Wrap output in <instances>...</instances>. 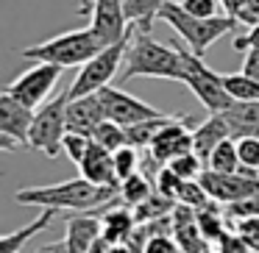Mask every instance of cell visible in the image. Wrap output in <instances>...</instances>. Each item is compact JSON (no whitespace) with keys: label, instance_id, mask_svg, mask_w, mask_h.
Here are the masks:
<instances>
[{"label":"cell","instance_id":"10","mask_svg":"<svg viewBox=\"0 0 259 253\" xmlns=\"http://www.w3.org/2000/svg\"><path fill=\"white\" fill-rule=\"evenodd\" d=\"M34 112L9 92L0 95V147L3 150H17L28 147L31 125H34Z\"/></svg>","mask_w":259,"mask_h":253},{"label":"cell","instance_id":"15","mask_svg":"<svg viewBox=\"0 0 259 253\" xmlns=\"http://www.w3.org/2000/svg\"><path fill=\"white\" fill-rule=\"evenodd\" d=\"M78 170H81V175H84V178L92 181V184L120 186V178H117V173H114V153L106 150L103 145H98L95 139H92L87 156L81 159Z\"/></svg>","mask_w":259,"mask_h":253},{"label":"cell","instance_id":"32","mask_svg":"<svg viewBox=\"0 0 259 253\" xmlns=\"http://www.w3.org/2000/svg\"><path fill=\"white\" fill-rule=\"evenodd\" d=\"M179 3H181V6H184L190 14L203 17V20L226 14V9H223V3H220V0H179Z\"/></svg>","mask_w":259,"mask_h":253},{"label":"cell","instance_id":"19","mask_svg":"<svg viewBox=\"0 0 259 253\" xmlns=\"http://www.w3.org/2000/svg\"><path fill=\"white\" fill-rule=\"evenodd\" d=\"M103 234V223L98 217H73L67 220V253H92L95 242Z\"/></svg>","mask_w":259,"mask_h":253},{"label":"cell","instance_id":"36","mask_svg":"<svg viewBox=\"0 0 259 253\" xmlns=\"http://www.w3.org/2000/svg\"><path fill=\"white\" fill-rule=\"evenodd\" d=\"M142 253H181V247H179V242H176V236L156 234V236L148 239V245H145Z\"/></svg>","mask_w":259,"mask_h":253},{"label":"cell","instance_id":"2","mask_svg":"<svg viewBox=\"0 0 259 253\" xmlns=\"http://www.w3.org/2000/svg\"><path fill=\"white\" fill-rule=\"evenodd\" d=\"M131 78H164V81H181L184 84L181 50H176L173 45L156 42L151 36V31L134 28L123 67H120V81L125 84Z\"/></svg>","mask_w":259,"mask_h":253},{"label":"cell","instance_id":"27","mask_svg":"<svg viewBox=\"0 0 259 253\" xmlns=\"http://www.w3.org/2000/svg\"><path fill=\"white\" fill-rule=\"evenodd\" d=\"M167 167L173 170V173L179 175V178L192 181V178H201V173L206 170V162H203V159L198 156L195 150H190V153H181V156L170 159Z\"/></svg>","mask_w":259,"mask_h":253},{"label":"cell","instance_id":"26","mask_svg":"<svg viewBox=\"0 0 259 253\" xmlns=\"http://www.w3.org/2000/svg\"><path fill=\"white\" fill-rule=\"evenodd\" d=\"M92 139L98 142V145H103L106 150H120L123 145H128V136H125V125L114 123V120H103L101 125H98V131L92 134Z\"/></svg>","mask_w":259,"mask_h":253},{"label":"cell","instance_id":"38","mask_svg":"<svg viewBox=\"0 0 259 253\" xmlns=\"http://www.w3.org/2000/svg\"><path fill=\"white\" fill-rule=\"evenodd\" d=\"M237 23L248 25V28L259 23V0H245L242 3V9L237 12Z\"/></svg>","mask_w":259,"mask_h":253},{"label":"cell","instance_id":"6","mask_svg":"<svg viewBox=\"0 0 259 253\" xmlns=\"http://www.w3.org/2000/svg\"><path fill=\"white\" fill-rule=\"evenodd\" d=\"M131 36H134V28H131V34L125 36V39L114 42V45L103 47L98 56H92L90 62L84 64V67L78 70V75H75L73 86H70V97H84V95H95V92H101L103 86L112 84V78L120 73V67H123V59H125V50H128L131 45Z\"/></svg>","mask_w":259,"mask_h":253},{"label":"cell","instance_id":"41","mask_svg":"<svg viewBox=\"0 0 259 253\" xmlns=\"http://www.w3.org/2000/svg\"><path fill=\"white\" fill-rule=\"evenodd\" d=\"M220 3H223L226 14H231V17H237V12L242 9V3H245V0H220Z\"/></svg>","mask_w":259,"mask_h":253},{"label":"cell","instance_id":"8","mask_svg":"<svg viewBox=\"0 0 259 253\" xmlns=\"http://www.w3.org/2000/svg\"><path fill=\"white\" fill-rule=\"evenodd\" d=\"M62 70L59 64H48V62H36L31 70H25L23 75L6 84V89L12 97H17L20 103H25L28 109H39L45 100H51V92L56 89L59 78H62Z\"/></svg>","mask_w":259,"mask_h":253},{"label":"cell","instance_id":"35","mask_svg":"<svg viewBox=\"0 0 259 253\" xmlns=\"http://www.w3.org/2000/svg\"><path fill=\"white\" fill-rule=\"evenodd\" d=\"M231 228L245 239L251 250H259V217H245V220H231Z\"/></svg>","mask_w":259,"mask_h":253},{"label":"cell","instance_id":"33","mask_svg":"<svg viewBox=\"0 0 259 253\" xmlns=\"http://www.w3.org/2000/svg\"><path fill=\"white\" fill-rule=\"evenodd\" d=\"M181 181H184V178H179V175H176L167 164H162V167L156 170V181H153V186H156V192H162L164 197H173V200H176Z\"/></svg>","mask_w":259,"mask_h":253},{"label":"cell","instance_id":"40","mask_svg":"<svg viewBox=\"0 0 259 253\" xmlns=\"http://www.w3.org/2000/svg\"><path fill=\"white\" fill-rule=\"evenodd\" d=\"M34 253H67V242H48V245H39Z\"/></svg>","mask_w":259,"mask_h":253},{"label":"cell","instance_id":"31","mask_svg":"<svg viewBox=\"0 0 259 253\" xmlns=\"http://www.w3.org/2000/svg\"><path fill=\"white\" fill-rule=\"evenodd\" d=\"M237 153H240V164L245 170H259V136L237 139Z\"/></svg>","mask_w":259,"mask_h":253},{"label":"cell","instance_id":"42","mask_svg":"<svg viewBox=\"0 0 259 253\" xmlns=\"http://www.w3.org/2000/svg\"><path fill=\"white\" fill-rule=\"evenodd\" d=\"M251 253H259V250H251Z\"/></svg>","mask_w":259,"mask_h":253},{"label":"cell","instance_id":"14","mask_svg":"<svg viewBox=\"0 0 259 253\" xmlns=\"http://www.w3.org/2000/svg\"><path fill=\"white\" fill-rule=\"evenodd\" d=\"M103 120H106V112H103V103H101V95H98V92L95 95H84V97H70V103H67V131L92 136Z\"/></svg>","mask_w":259,"mask_h":253},{"label":"cell","instance_id":"37","mask_svg":"<svg viewBox=\"0 0 259 253\" xmlns=\"http://www.w3.org/2000/svg\"><path fill=\"white\" fill-rule=\"evenodd\" d=\"M231 47H234L237 53H245V50H259V23H256V25H251V31H248V34L234 36Z\"/></svg>","mask_w":259,"mask_h":253},{"label":"cell","instance_id":"30","mask_svg":"<svg viewBox=\"0 0 259 253\" xmlns=\"http://www.w3.org/2000/svg\"><path fill=\"white\" fill-rule=\"evenodd\" d=\"M92 145V136H84V134H73V131H67L64 134V153L70 156V162L78 167L81 159L87 156V150H90Z\"/></svg>","mask_w":259,"mask_h":253},{"label":"cell","instance_id":"4","mask_svg":"<svg viewBox=\"0 0 259 253\" xmlns=\"http://www.w3.org/2000/svg\"><path fill=\"white\" fill-rule=\"evenodd\" d=\"M103 47L106 45L101 42V36L95 31L81 28V31H64V34H56L51 39L39 42V45L23 47V59L59 64V67H84Z\"/></svg>","mask_w":259,"mask_h":253},{"label":"cell","instance_id":"3","mask_svg":"<svg viewBox=\"0 0 259 253\" xmlns=\"http://www.w3.org/2000/svg\"><path fill=\"white\" fill-rule=\"evenodd\" d=\"M159 20L167 23L170 28L187 42V47H190L192 53H198V56H203L220 36L229 34L237 25V17H231V14H220V17H209V20L195 17V14H190L181 6L179 0H167V3L159 9Z\"/></svg>","mask_w":259,"mask_h":253},{"label":"cell","instance_id":"39","mask_svg":"<svg viewBox=\"0 0 259 253\" xmlns=\"http://www.w3.org/2000/svg\"><path fill=\"white\" fill-rule=\"evenodd\" d=\"M240 73H245V75H251V78L259 81V50H248V53H245Z\"/></svg>","mask_w":259,"mask_h":253},{"label":"cell","instance_id":"9","mask_svg":"<svg viewBox=\"0 0 259 253\" xmlns=\"http://www.w3.org/2000/svg\"><path fill=\"white\" fill-rule=\"evenodd\" d=\"M201 184L206 186L209 197L218 203H234L259 195L256 170H245V167H240V173H214V170L206 167L201 173Z\"/></svg>","mask_w":259,"mask_h":253},{"label":"cell","instance_id":"11","mask_svg":"<svg viewBox=\"0 0 259 253\" xmlns=\"http://www.w3.org/2000/svg\"><path fill=\"white\" fill-rule=\"evenodd\" d=\"M101 103H103V112H106V120H114L120 125H134V123H142V120H151V117H162L164 112L153 109L151 103L140 100V97L128 95V92L117 89V86H103L101 92Z\"/></svg>","mask_w":259,"mask_h":253},{"label":"cell","instance_id":"17","mask_svg":"<svg viewBox=\"0 0 259 253\" xmlns=\"http://www.w3.org/2000/svg\"><path fill=\"white\" fill-rule=\"evenodd\" d=\"M120 200V197H117ZM103 239L112 242V245H123V242H128V236L134 234L137 228V217H134V209L125 206L123 200L117 203V206H112V203H106V209H103Z\"/></svg>","mask_w":259,"mask_h":253},{"label":"cell","instance_id":"24","mask_svg":"<svg viewBox=\"0 0 259 253\" xmlns=\"http://www.w3.org/2000/svg\"><path fill=\"white\" fill-rule=\"evenodd\" d=\"M153 192H156V186H153V181L148 178L145 173H134L131 178L120 181V200H123L125 206H137V203H142L145 197H151Z\"/></svg>","mask_w":259,"mask_h":253},{"label":"cell","instance_id":"34","mask_svg":"<svg viewBox=\"0 0 259 253\" xmlns=\"http://www.w3.org/2000/svg\"><path fill=\"white\" fill-rule=\"evenodd\" d=\"M223 214H226V220H245V217H259V195H256V197H245V200L226 203Z\"/></svg>","mask_w":259,"mask_h":253},{"label":"cell","instance_id":"29","mask_svg":"<svg viewBox=\"0 0 259 253\" xmlns=\"http://www.w3.org/2000/svg\"><path fill=\"white\" fill-rule=\"evenodd\" d=\"M140 147L134 145H123L120 150H114V173L120 181L131 178L134 173H140Z\"/></svg>","mask_w":259,"mask_h":253},{"label":"cell","instance_id":"28","mask_svg":"<svg viewBox=\"0 0 259 253\" xmlns=\"http://www.w3.org/2000/svg\"><path fill=\"white\" fill-rule=\"evenodd\" d=\"M212 200L206 192V186L201 184V178H192V181H181L179 186V195H176V203H184V206H192V209H201Z\"/></svg>","mask_w":259,"mask_h":253},{"label":"cell","instance_id":"12","mask_svg":"<svg viewBox=\"0 0 259 253\" xmlns=\"http://www.w3.org/2000/svg\"><path fill=\"white\" fill-rule=\"evenodd\" d=\"M92 23L90 28L101 36L103 45H114V42L125 39L134 25L125 17V0H92Z\"/></svg>","mask_w":259,"mask_h":253},{"label":"cell","instance_id":"18","mask_svg":"<svg viewBox=\"0 0 259 253\" xmlns=\"http://www.w3.org/2000/svg\"><path fill=\"white\" fill-rule=\"evenodd\" d=\"M226 123L234 139L242 136H259V100H234L223 112Z\"/></svg>","mask_w":259,"mask_h":253},{"label":"cell","instance_id":"22","mask_svg":"<svg viewBox=\"0 0 259 253\" xmlns=\"http://www.w3.org/2000/svg\"><path fill=\"white\" fill-rule=\"evenodd\" d=\"M209 170H214V173H240V153H237V139L234 136H229V139H223L218 147L212 150V156H209L206 162Z\"/></svg>","mask_w":259,"mask_h":253},{"label":"cell","instance_id":"16","mask_svg":"<svg viewBox=\"0 0 259 253\" xmlns=\"http://www.w3.org/2000/svg\"><path fill=\"white\" fill-rule=\"evenodd\" d=\"M229 136H231V128H229V123H226L223 112H212L201 125L192 128V150H195L203 162H209L212 150L223 139H229Z\"/></svg>","mask_w":259,"mask_h":253},{"label":"cell","instance_id":"25","mask_svg":"<svg viewBox=\"0 0 259 253\" xmlns=\"http://www.w3.org/2000/svg\"><path fill=\"white\" fill-rule=\"evenodd\" d=\"M226 92L234 100H259V81L251 78L245 73H234V75H223Z\"/></svg>","mask_w":259,"mask_h":253},{"label":"cell","instance_id":"21","mask_svg":"<svg viewBox=\"0 0 259 253\" xmlns=\"http://www.w3.org/2000/svg\"><path fill=\"white\" fill-rule=\"evenodd\" d=\"M176 114H162V117H151V120H142V123H134L125 128V136H128V145L134 147H151V142L156 139V134L164 128V125L173 120Z\"/></svg>","mask_w":259,"mask_h":253},{"label":"cell","instance_id":"1","mask_svg":"<svg viewBox=\"0 0 259 253\" xmlns=\"http://www.w3.org/2000/svg\"><path fill=\"white\" fill-rule=\"evenodd\" d=\"M120 197V186L92 184L90 178H70L51 186H25L14 192V200L23 206H42V209H70V212H90V209L106 206Z\"/></svg>","mask_w":259,"mask_h":253},{"label":"cell","instance_id":"5","mask_svg":"<svg viewBox=\"0 0 259 253\" xmlns=\"http://www.w3.org/2000/svg\"><path fill=\"white\" fill-rule=\"evenodd\" d=\"M67 103L70 92L45 100L34 112V125H31L28 147L45 153L48 159H56L64 150V134H67Z\"/></svg>","mask_w":259,"mask_h":253},{"label":"cell","instance_id":"13","mask_svg":"<svg viewBox=\"0 0 259 253\" xmlns=\"http://www.w3.org/2000/svg\"><path fill=\"white\" fill-rule=\"evenodd\" d=\"M190 150H192V131H190L187 114H179V117L170 120L156 134L151 147H148V153L156 159V164H167L170 159L181 156V153H190Z\"/></svg>","mask_w":259,"mask_h":253},{"label":"cell","instance_id":"23","mask_svg":"<svg viewBox=\"0 0 259 253\" xmlns=\"http://www.w3.org/2000/svg\"><path fill=\"white\" fill-rule=\"evenodd\" d=\"M131 209H134L137 225H140V223H151V220H159V217L173 214L176 200H173V197H164L162 192H153L151 197H145L142 203H137V206H131Z\"/></svg>","mask_w":259,"mask_h":253},{"label":"cell","instance_id":"20","mask_svg":"<svg viewBox=\"0 0 259 253\" xmlns=\"http://www.w3.org/2000/svg\"><path fill=\"white\" fill-rule=\"evenodd\" d=\"M56 214H59V209H45V212H42L34 223L23 225V228H17V231H9V234L0 239V253H20L25 247V242L34 239L39 231H45L48 225L56 220Z\"/></svg>","mask_w":259,"mask_h":253},{"label":"cell","instance_id":"7","mask_svg":"<svg viewBox=\"0 0 259 253\" xmlns=\"http://www.w3.org/2000/svg\"><path fill=\"white\" fill-rule=\"evenodd\" d=\"M181 59H184V84L192 89V95L201 100V106L206 109L209 114L212 112H226V109L234 103V97L226 92V84H223V75L214 73L203 56L192 53L190 47L181 50Z\"/></svg>","mask_w":259,"mask_h":253}]
</instances>
